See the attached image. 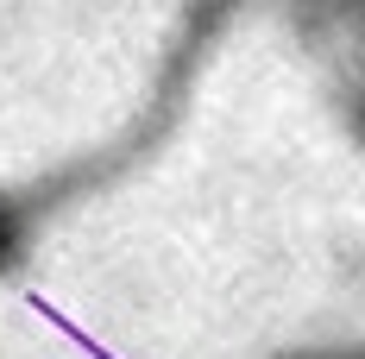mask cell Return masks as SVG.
<instances>
[{
    "label": "cell",
    "instance_id": "2",
    "mask_svg": "<svg viewBox=\"0 0 365 359\" xmlns=\"http://www.w3.org/2000/svg\"><path fill=\"white\" fill-rule=\"evenodd\" d=\"M340 108H346V126H353V139L365 145V70L340 89Z\"/></svg>",
    "mask_w": 365,
    "mask_h": 359
},
{
    "label": "cell",
    "instance_id": "3",
    "mask_svg": "<svg viewBox=\"0 0 365 359\" xmlns=\"http://www.w3.org/2000/svg\"><path fill=\"white\" fill-rule=\"evenodd\" d=\"M290 359H365V347H309V353H290Z\"/></svg>",
    "mask_w": 365,
    "mask_h": 359
},
{
    "label": "cell",
    "instance_id": "1",
    "mask_svg": "<svg viewBox=\"0 0 365 359\" xmlns=\"http://www.w3.org/2000/svg\"><path fill=\"white\" fill-rule=\"evenodd\" d=\"M296 19H302V32L334 26V38L359 44V70H365V0H296Z\"/></svg>",
    "mask_w": 365,
    "mask_h": 359
}]
</instances>
